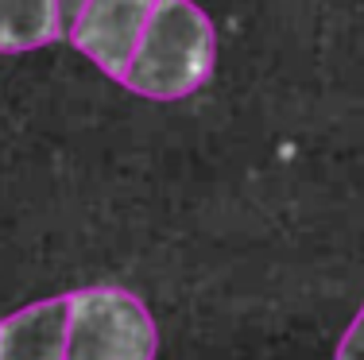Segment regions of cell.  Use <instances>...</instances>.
Returning <instances> with one entry per match:
<instances>
[{
	"mask_svg": "<svg viewBox=\"0 0 364 360\" xmlns=\"http://www.w3.org/2000/svg\"><path fill=\"white\" fill-rule=\"evenodd\" d=\"M213 62L218 36L210 16L194 0H159L120 85H128L136 97L182 101L210 82Z\"/></svg>",
	"mask_w": 364,
	"mask_h": 360,
	"instance_id": "obj_1",
	"label": "cell"
},
{
	"mask_svg": "<svg viewBox=\"0 0 364 360\" xmlns=\"http://www.w3.org/2000/svg\"><path fill=\"white\" fill-rule=\"evenodd\" d=\"M66 360H155L159 333L132 290L90 287L66 295Z\"/></svg>",
	"mask_w": 364,
	"mask_h": 360,
	"instance_id": "obj_2",
	"label": "cell"
},
{
	"mask_svg": "<svg viewBox=\"0 0 364 360\" xmlns=\"http://www.w3.org/2000/svg\"><path fill=\"white\" fill-rule=\"evenodd\" d=\"M159 0H82L70 20V43L109 78H124L147 20Z\"/></svg>",
	"mask_w": 364,
	"mask_h": 360,
	"instance_id": "obj_3",
	"label": "cell"
},
{
	"mask_svg": "<svg viewBox=\"0 0 364 360\" xmlns=\"http://www.w3.org/2000/svg\"><path fill=\"white\" fill-rule=\"evenodd\" d=\"M66 298H47L8 314L0 322V360H66Z\"/></svg>",
	"mask_w": 364,
	"mask_h": 360,
	"instance_id": "obj_4",
	"label": "cell"
},
{
	"mask_svg": "<svg viewBox=\"0 0 364 360\" xmlns=\"http://www.w3.org/2000/svg\"><path fill=\"white\" fill-rule=\"evenodd\" d=\"M66 31V0H0V55L47 47Z\"/></svg>",
	"mask_w": 364,
	"mask_h": 360,
	"instance_id": "obj_5",
	"label": "cell"
},
{
	"mask_svg": "<svg viewBox=\"0 0 364 360\" xmlns=\"http://www.w3.org/2000/svg\"><path fill=\"white\" fill-rule=\"evenodd\" d=\"M337 360H364V306L353 318V325L345 329L341 345H337Z\"/></svg>",
	"mask_w": 364,
	"mask_h": 360,
	"instance_id": "obj_6",
	"label": "cell"
}]
</instances>
